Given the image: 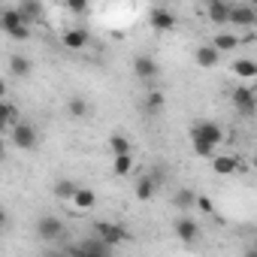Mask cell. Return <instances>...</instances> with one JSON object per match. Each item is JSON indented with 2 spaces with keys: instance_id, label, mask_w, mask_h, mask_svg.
Returning a JSON list of instances; mask_svg holds the SVG:
<instances>
[{
  "instance_id": "d4e9b609",
  "label": "cell",
  "mask_w": 257,
  "mask_h": 257,
  "mask_svg": "<svg viewBox=\"0 0 257 257\" xmlns=\"http://www.w3.org/2000/svg\"><path fill=\"white\" fill-rule=\"evenodd\" d=\"M109 152H112V158H121V155H131V140H127V137H121V134L109 137Z\"/></svg>"
},
{
  "instance_id": "44dd1931",
  "label": "cell",
  "mask_w": 257,
  "mask_h": 257,
  "mask_svg": "<svg viewBox=\"0 0 257 257\" xmlns=\"http://www.w3.org/2000/svg\"><path fill=\"white\" fill-rule=\"evenodd\" d=\"M10 70H13L19 79H28V76L34 73V64H31L25 55H13V58H10Z\"/></svg>"
},
{
  "instance_id": "ac0fdd59",
  "label": "cell",
  "mask_w": 257,
  "mask_h": 257,
  "mask_svg": "<svg viewBox=\"0 0 257 257\" xmlns=\"http://www.w3.org/2000/svg\"><path fill=\"white\" fill-rule=\"evenodd\" d=\"M155 194H158V182H155L152 176H143V179L137 182V200L149 203V200H152Z\"/></svg>"
},
{
  "instance_id": "4fadbf2b",
  "label": "cell",
  "mask_w": 257,
  "mask_h": 257,
  "mask_svg": "<svg viewBox=\"0 0 257 257\" xmlns=\"http://www.w3.org/2000/svg\"><path fill=\"white\" fill-rule=\"evenodd\" d=\"M16 13L22 16V22L31 28L34 22H40L43 19V4H31V0H22V4L16 7Z\"/></svg>"
},
{
  "instance_id": "7402d4cb",
  "label": "cell",
  "mask_w": 257,
  "mask_h": 257,
  "mask_svg": "<svg viewBox=\"0 0 257 257\" xmlns=\"http://www.w3.org/2000/svg\"><path fill=\"white\" fill-rule=\"evenodd\" d=\"M227 10H230V4H224V0H212V4L206 7L209 19H212L215 25H227Z\"/></svg>"
},
{
  "instance_id": "7a4b0ae2",
  "label": "cell",
  "mask_w": 257,
  "mask_h": 257,
  "mask_svg": "<svg viewBox=\"0 0 257 257\" xmlns=\"http://www.w3.org/2000/svg\"><path fill=\"white\" fill-rule=\"evenodd\" d=\"M0 31H4L7 37H13V40H19V43L31 40V28L22 22V16L16 10H4V13H0Z\"/></svg>"
},
{
  "instance_id": "d6a6232c",
  "label": "cell",
  "mask_w": 257,
  "mask_h": 257,
  "mask_svg": "<svg viewBox=\"0 0 257 257\" xmlns=\"http://www.w3.org/2000/svg\"><path fill=\"white\" fill-rule=\"evenodd\" d=\"M4 97H7V82L0 79V100H4Z\"/></svg>"
},
{
  "instance_id": "8992f818",
  "label": "cell",
  "mask_w": 257,
  "mask_h": 257,
  "mask_svg": "<svg viewBox=\"0 0 257 257\" xmlns=\"http://www.w3.org/2000/svg\"><path fill=\"white\" fill-rule=\"evenodd\" d=\"M227 25L251 28V25H257V13H254L248 4H230V10H227Z\"/></svg>"
},
{
  "instance_id": "ba28073f",
  "label": "cell",
  "mask_w": 257,
  "mask_h": 257,
  "mask_svg": "<svg viewBox=\"0 0 257 257\" xmlns=\"http://www.w3.org/2000/svg\"><path fill=\"white\" fill-rule=\"evenodd\" d=\"M233 106H236L245 118H251V115L257 112V94H254L251 88H233Z\"/></svg>"
},
{
  "instance_id": "6da1fadb",
  "label": "cell",
  "mask_w": 257,
  "mask_h": 257,
  "mask_svg": "<svg viewBox=\"0 0 257 257\" xmlns=\"http://www.w3.org/2000/svg\"><path fill=\"white\" fill-rule=\"evenodd\" d=\"M224 143V131L218 121H194L191 127V146H194V155L200 158H215V149Z\"/></svg>"
},
{
  "instance_id": "52a82bcc",
  "label": "cell",
  "mask_w": 257,
  "mask_h": 257,
  "mask_svg": "<svg viewBox=\"0 0 257 257\" xmlns=\"http://www.w3.org/2000/svg\"><path fill=\"white\" fill-rule=\"evenodd\" d=\"M134 76L143 79V82H152L161 76V64L152 58V55H137L134 58Z\"/></svg>"
},
{
  "instance_id": "cb8c5ba5",
  "label": "cell",
  "mask_w": 257,
  "mask_h": 257,
  "mask_svg": "<svg viewBox=\"0 0 257 257\" xmlns=\"http://www.w3.org/2000/svg\"><path fill=\"white\" fill-rule=\"evenodd\" d=\"M67 112H70L73 118H88L91 106H88V100H85V97H79V94H76V97H70V100H67Z\"/></svg>"
},
{
  "instance_id": "d6986e66",
  "label": "cell",
  "mask_w": 257,
  "mask_h": 257,
  "mask_svg": "<svg viewBox=\"0 0 257 257\" xmlns=\"http://www.w3.org/2000/svg\"><path fill=\"white\" fill-rule=\"evenodd\" d=\"M73 203H76V209L88 212V209H94V203H97V194H94L91 188H76V194H73Z\"/></svg>"
},
{
  "instance_id": "7c38bea8",
  "label": "cell",
  "mask_w": 257,
  "mask_h": 257,
  "mask_svg": "<svg viewBox=\"0 0 257 257\" xmlns=\"http://www.w3.org/2000/svg\"><path fill=\"white\" fill-rule=\"evenodd\" d=\"M149 25H152L155 31H173V28H176V16H173L170 10H164V7H155V10L149 13Z\"/></svg>"
},
{
  "instance_id": "ffe728a7",
  "label": "cell",
  "mask_w": 257,
  "mask_h": 257,
  "mask_svg": "<svg viewBox=\"0 0 257 257\" xmlns=\"http://www.w3.org/2000/svg\"><path fill=\"white\" fill-rule=\"evenodd\" d=\"M173 203H176V209H182V215H188V212L194 209V203H197V191H191V188H182V191L173 197Z\"/></svg>"
},
{
  "instance_id": "1f68e13d",
  "label": "cell",
  "mask_w": 257,
  "mask_h": 257,
  "mask_svg": "<svg viewBox=\"0 0 257 257\" xmlns=\"http://www.w3.org/2000/svg\"><path fill=\"white\" fill-rule=\"evenodd\" d=\"M7 158V143H4V137H0V161Z\"/></svg>"
},
{
  "instance_id": "5bb4252c",
  "label": "cell",
  "mask_w": 257,
  "mask_h": 257,
  "mask_svg": "<svg viewBox=\"0 0 257 257\" xmlns=\"http://www.w3.org/2000/svg\"><path fill=\"white\" fill-rule=\"evenodd\" d=\"M19 121H22L19 106H13V103H7V100H0V134H4L7 127H16Z\"/></svg>"
},
{
  "instance_id": "603a6c76",
  "label": "cell",
  "mask_w": 257,
  "mask_h": 257,
  "mask_svg": "<svg viewBox=\"0 0 257 257\" xmlns=\"http://www.w3.org/2000/svg\"><path fill=\"white\" fill-rule=\"evenodd\" d=\"M112 173H115L118 179L131 176V173H134V155H121V158H112Z\"/></svg>"
},
{
  "instance_id": "83f0119b",
  "label": "cell",
  "mask_w": 257,
  "mask_h": 257,
  "mask_svg": "<svg viewBox=\"0 0 257 257\" xmlns=\"http://www.w3.org/2000/svg\"><path fill=\"white\" fill-rule=\"evenodd\" d=\"M146 109L149 112H161L164 109V94L161 91H149L146 94Z\"/></svg>"
},
{
  "instance_id": "5b68a950",
  "label": "cell",
  "mask_w": 257,
  "mask_h": 257,
  "mask_svg": "<svg viewBox=\"0 0 257 257\" xmlns=\"http://www.w3.org/2000/svg\"><path fill=\"white\" fill-rule=\"evenodd\" d=\"M94 239H100L106 248L109 245H121V242H127L131 239V233H127L124 227H118V224H109V221H100V224H94Z\"/></svg>"
},
{
  "instance_id": "30bf717a",
  "label": "cell",
  "mask_w": 257,
  "mask_h": 257,
  "mask_svg": "<svg viewBox=\"0 0 257 257\" xmlns=\"http://www.w3.org/2000/svg\"><path fill=\"white\" fill-rule=\"evenodd\" d=\"M173 230H176V236L182 239V242H197V236H200V227H197V221L191 218V215H179L176 218V224H173Z\"/></svg>"
},
{
  "instance_id": "9c48e42d",
  "label": "cell",
  "mask_w": 257,
  "mask_h": 257,
  "mask_svg": "<svg viewBox=\"0 0 257 257\" xmlns=\"http://www.w3.org/2000/svg\"><path fill=\"white\" fill-rule=\"evenodd\" d=\"M61 43H64V49L79 52V49H85L91 43V34H88V28H70V31L61 34Z\"/></svg>"
},
{
  "instance_id": "4dcf8cb0",
  "label": "cell",
  "mask_w": 257,
  "mask_h": 257,
  "mask_svg": "<svg viewBox=\"0 0 257 257\" xmlns=\"http://www.w3.org/2000/svg\"><path fill=\"white\" fill-rule=\"evenodd\" d=\"M4 227H7V209L0 206V230H4Z\"/></svg>"
},
{
  "instance_id": "4316f807",
  "label": "cell",
  "mask_w": 257,
  "mask_h": 257,
  "mask_svg": "<svg viewBox=\"0 0 257 257\" xmlns=\"http://www.w3.org/2000/svg\"><path fill=\"white\" fill-rule=\"evenodd\" d=\"M76 188H79L76 182H70V179H64V182H58V185H55V197H58V200H73V194H76Z\"/></svg>"
},
{
  "instance_id": "484cf974",
  "label": "cell",
  "mask_w": 257,
  "mask_h": 257,
  "mask_svg": "<svg viewBox=\"0 0 257 257\" xmlns=\"http://www.w3.org/2000/svg\"><path fill=\"white\" fill-rule=\"evenodd\" d=\"M233 73L242 76V79H254L257 76V64L248 61V58H239V61H233Z\"/></svg>"
},
{
  "instance_id": "2e32d148",
  "label": "cell",
  "mask_w": 257,
  "mask_h": 257,
  "mask_svg": "<svg viewBox=\"0 0 257 257\" xmlns=\"http://www.w3.org/2000/svg\"><path fill=\"white\" fill-rule=\"evenodd\" d=\"M239 43H242V40H239V34H230V31H224V34H218V37H215L209 46H212V49L221 55V52H233V49H239Z\"/></svg>"
},
{
  "instance_id": "277c9868",
  "label": "cell",
  "mask_w": 257,
  "mask_h": 257,
  "mask_svg": "<svg viewBox=\"0 0 257 257\" xmlns=\"http://www.w3.org/2000/svg\"><path fill=\"white\" fill-rule=\"evenodd\" d=\"M37 236H40L43 242H61V239L67 236L64 221L55 218V215H40V218H37Z\"/></svg>"
},
{
  "instance_id": "f1b7e54d",
  "label": "cell",
  "mask_w": 257,
  "mask_h": 257,
  "mask_svg": "<svg viewBox=\"0 0 257 257\" xmlns=\"http://www.w3.org/2000/svg\"><path fill=\"white\" fill-rule=\"evenodd\" d=\"M194 206H197L203 215H215V203H212L206 194H197V203H194Z\"/></svg>"
},
{
  "instance_id": "3957f363",
  "label": "cell",
  "mask_w": 257,
  "mask_h": 257,
  "mask_svg": "<svg viewBox=\"0 0 257 257\" xmlns=\"http://www.w3.org/2000/svg\"><path fill=\"white\" fill-rule=\"evenodd\" d=\"M10 140H13V146L16 149H22V152H34L37 146H40V134H37V127L34 124H28V121H19L16 127H10Z\"/></svg>"
},
{
  "instance_id": "8fae6325",
  "label": "cell",
  "mask_w": 257,
  "mask_h": 257,
  "mask_svg": "<svg viewBox=\"0 0 257 257\" xmlns=\"http://www.w3.org/2000/svg\"><path fill=\"white\" fill-rule=\"evenodd\" d=\"M212 170H215L218 176H233V173L242 170V161H239L236 155H215V158H212Z\"/></svg>"
},
{
  "instance_id": "836d02e7",
  "label": "cell",
  "mask_w": 257,
  "mask_h": 257,
  "mask_svg": "<svg viewBox=\"0 0 257 257\" xmlns=\"http://www.w3.org/2000/svg\"><path fill=\"white\" fill-rule=\"evenodd\" d=\"M245 257H257V254H254V248H251V251H248V254H245Z\"/></svg>"
},
{
  "instance_id": "e0dca14e",
  "label": "cell",
  "mask_w": 257,
  "mask_h": 257,
  "mask_svg": "<svg viewBox=\"0 0 257 257\" xmlns=\"http://www.w3.org/2000/svg\"><path fill=\"white\" fill-rule=\"evenodd\" d=\"M218 58H221V55H218L209 43H206V46H200V49L194 52V61H197V67H203V70H212V67L218 64Z\"/></svg>"
},
{
  "instance_id": "f546056e",
  "label": "cell",
  "mask_w": 257,
  "mask_h": 257,
  "mask_svg": "<svg viewBox=\"0 0 257 257\" xmlns=\"http://www.w3.org/2000/svg\"><path fill=\"white\" fill-rule=\"evenodd\" d=\"M67 10H70L73 16H85V13H88V4H85V0H70Z\"/></svg>"
},
{
  "instance_id": "9a60e30c",
  "label": "cell",
  "mask_w": 257,
  "mask_h": 257,
  "mask_svg": "<svg viewBox=\"0 0 257 257\" xmlns=\"http://www.w3.org/2000/svg\"><path fill=\"white\" fill-rule=\"evenodd\" d=\"M76 257H109V248H106L100 239H85V242L76 248Z\"/></svg>"
}]
</instances>
